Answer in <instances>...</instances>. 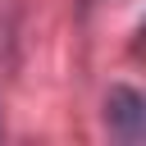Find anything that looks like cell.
Listing matches in <instances>:
<instances>
[{"label":"cell","instance_id":"cell-1","mask_svg":"<svg viewBox=\"0 0 146 146\" xmlns=\"http://www.w3.org/2000/svg\"><path fill=\"white\" fill-rule=\"evenodd\" d=\"M110 123L123 137H146V96L141 91H114L110 96Z\"/></svg>","mask_w":146,"mask_h":146}]
</instances>
